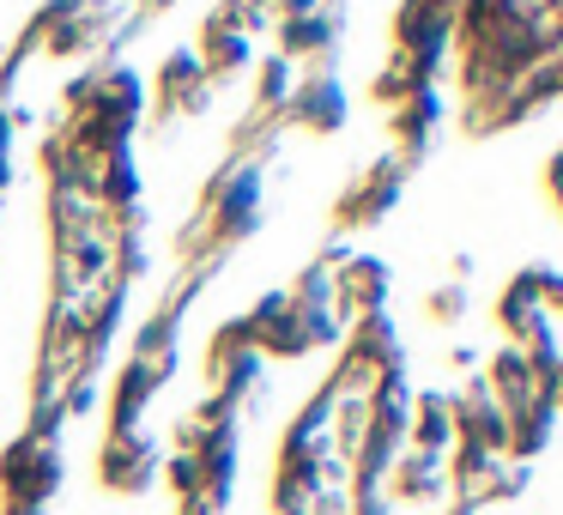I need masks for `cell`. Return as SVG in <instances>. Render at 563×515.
<instances>
[{"mask_svg": "<svg viewBox=\"0 0 563 515\" xmlns=\"http://www.w3.org/2000/svg\"><path fill=\"white\" fill-rule=\"evenodd\" d=\"M297 116H303L309 128H333L345 116V103H340V86H309V91H297Z\"/></svg>", "mask_w": 563, "mask_h": 515, "instance_id": "cell-1", "label": "cell"}, {"mask_svg": "<svg viewBox=\"0 0 563 515\" xmlns=\"http://www.w3.org/2000/svg\"><path fill=\"white\" fill-rule=\"evenodd\" d=\"M382 280H388V273H382L376 261H357V304H376V297H382Z\"/></svg>", "mask_w": 563, "mask_h": 515, "instance_id": "cell-2", "label": "cell"}]
</instances>
